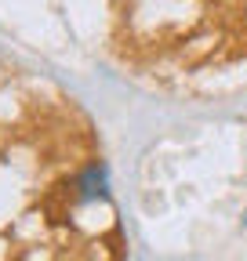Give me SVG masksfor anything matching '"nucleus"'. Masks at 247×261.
<instances>
[{
	"instance_id": "obj_1",
	"label": "nucleus",
	"mask_w": 247,
	"mask_h": 261,
	"mask_svg": "<svg viewBox=\"0 0 247 261\" xmlns=\"http://www.w3.org/2000/svg\"><path fill=\"white\" fill-rule=\"evenodd\" d=\"M73 203L77 207H98V203H113V174L106 160H87L84 167L73 174L69 181Z\"/></svg>"
},
{
	"instance_id": "obj_2",
	"label": "nucleus",
	"mask_w": 247,
	"mask_h": 261,
	"mask_svg": "<svg viewBox=\"0 0 247 261\" xmlns=\"http://www.w3.org/2000/svg\"><path fill=\"white\" fill-rule=\"evenodd\" d=\"M240 22H243V29H247V0L240 4Z\"/></svg>"
},
{
	"instance_id": "obj_3",
	"label": "nucleus",
	"mask_w": 247,
	"mask_h": 261,
	"mask_svg": "<svg viewBox=\"0 0 247 261\" xmlns=\"http://www.w3.org/2000/svg\"><path fill=\"white\" fill-rule=\"evenodd\" d=\"M240 225H243V228H247V207H243V214H240Z\"/></svg>"
}]
</instances>
